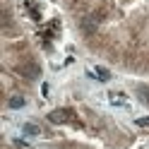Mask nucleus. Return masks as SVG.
<instances>
[{
    "label": "nucleus",
    "instance_id": "obj_8",
    "mask_svg": "<svg viewBox=\"0 0 149 149\" xmlns=\"http://www.w3.org/2000/svg\"><path fill=\"white\" fill-rule=\"evenodd\" d=\"M111 104H116V106H123V104H125V99H123V96H116V94H111Z\"/></svg>",
    "mask_w": 149,
    "mask_h": 149
},
{
    "label": "nucleus",
    "instance_id": "obj_2",
    "mask_svg": "<svg viewBox=\"0 0 149 149\" xmlns=\"http://www.w3.org/2000/svg\"><path fill=\"white\" fill-rule=\"evenodd\" d=\"M48 118H51V123H68V120H72V113L68 108H58V111H53Z\"/></svg>",
    "mask_w": 149,
    "mask_h": 149
},
{
    "label": "nucleus",
    "instance_id": "obj_7",
    "mask_svg": "<svg viewBox=\"0 0 149 149\" xmlns=\"http://www.w3.org/2000/svg\"><path fill=\"white\" fill-rule=\"evenodd\" d=\"M24 132H26V135H39L41 130L36 127V125H31V123H29V125H24Z\"/></svg>",
    "mask_w": 149,
    "mask_h": 149
},
{
    "label": "nucleus",
    "instance_id": "obj_5",
    "mask_svg": "<svg viewBox=\"0 0 149 149\" xmlns=\"http://www.w3.org/2000/svg\"><path fill=\"white\" fill-rule=\"evenodd\" d=\"M137 94H139V99H142L144 104L149 106V87H144V84H139V87H137Z\"/></svg>",
    "mask_w": 149,
    "mask_h": 149
},
{
    "label": "nucleus",
    "instance_id": "obj_6",
    "mask_svg": "<svg viewBox=\"0 0 149 149\" xmlns=\"http://www.w3.org/2000/svg\"><path fill=\"white\" fill-rule=\"evenodd\" d=\"M7 104H10V108H22L24 106V96H10Z\"/></svg>",
    "mask_w": 149,
    "mask_h": 149
},
{
    "label": "nucleus",
    "instance_id": "obj_3",
    "mask_svg": "<svg viewBox=\"0 0 149 149\" xmlns=\"http://www.w3.org/2000/svg\"><path fill=\"white\" fill-rule=\"evenodd\" d=\"M79 24H82V29H84L87 34H94V31H96V24H99V22L94 19V15H89V17H82V22H79Z\"/></svg>",
    "mask_w": 149,
    "mask_h": 149
},
{
    "label": "nucleus",
    "instance_id": "obj_9",
    "mask_svg": "<svg viewBox=\"0 0 149 149\" xmlns=\"http://www.w3.org/2000/svg\"><path fill=\"white\" fill-rule=\"evenodd\" d=\"M135 123H137L139 127H147V125H149V118H137V120H135Z\"/></svg>",
    "mask_w": 149,
    "mask_h": 149
},
{
    "label": "nucleus",
    "instance_id": "obj_4",
    "mask_svg": "<svg viewBox=\"0 0 149 149\" xmlns=\"http://www.w3.org/2000/svg\"><path fill=\"white\" fill-rule=\"evenodd\" d=\"M94 77H96V79H101V82H108V79H111V72H108L106 68H96Z\"/></svg>",
    "mask_w": 149,
    "mask_h": 149
},
{
    "label": "nucleus",
    "instance_id": "obj_1",
    "mask_svg": "<svg viewBox=\"0 0 149 149\" xmlns=\"http://www.w3.org/2000/svg\"><path fill=\"white\" fill-rule=\"evenodd\" d=\"M17 72H22L24 77H29V79H34V77H39V74H41L39 65H34V63H22L19 68H17Z\"/></svg>",
    "mask_w": 149,
    "mask_h": 149
}]
</instances>
